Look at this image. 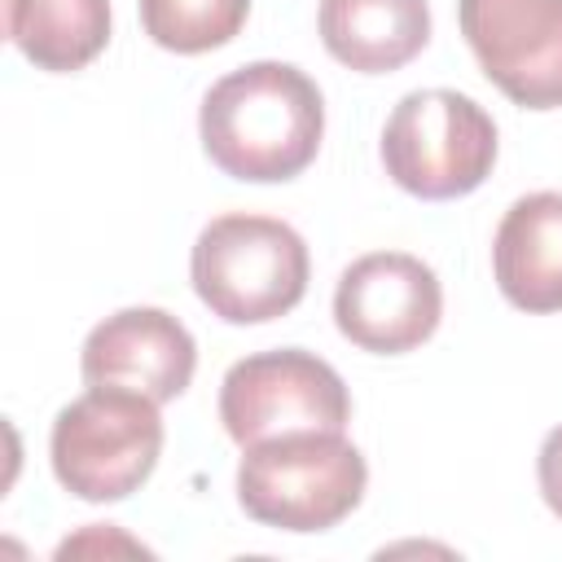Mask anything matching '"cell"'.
<instances>
[{
  "mask_svg": "<svg viewBox=\"0 0 562 562\" xmlns=\"http://www.w3.org/2000/svg\"><path fill=\"white\" fill-rule=\"evenodd\" d=\"M206 158L250 184L294 180L321 149V88L290 61H250L202 97L198 114Z\"/></svg>",
  "mask_w": 562,
  "mask_h": 562,
  "instance_id": "6da1fadb",
  "label": "cell"
},
{
  "mask_svg": "<svg viewBox=\"0 0 562 562\" xmlns=\"http://www.w3.org/2000/svg\"><path fill=\"white\" fill-rule=\"evenodd\" d=\"M369 465L342 430H294L250 443L237 465L241 509L281 531H329L364 496Z\"/></svg>",
  "mask_w": 562,
  "mask_h": 562,
  "instance_id": "7a4b0ae2",
  "label": "cell"
},
{
  "mask_svg": "<svg viewBox=\"0 0 562 562\" xmlns=\"http://www.w3.org/2000/svg\"><path fill=\"white\" fill-rule=\"evenodd\" d=\"M307 246L272 215H220L189 255V277L211 316L228 325L277 321L307 294Z\"/></svg>",
  "mask_w": 562,
  "mask_h": 562,
  "instance_id": "3957f363",
  "label": "cell"
},
{
  "mask_svg": "<svg viewBox=\"0 0 562 562\" xmlns=\"http://www.w3.org/2000/svg\"><path fill=\"white\" fill-rule=\"evenodd\" d=\"M158 400L127 386H88L70 400L48 435L57 483L79 501H123L158 465Z\"/></svg>",
  "mask_w": 562,
  "mask_h": 562,
  "instance_id": "277c9868",
  "label": "cell"
},
{
  "mask_svg": "<svg viewBox=\"0 0 562 562\" xmlns=\"http://www.w3.org/2000/svg\"><path fill=\"white\" fill-rule=\"evenodd\" d=\"M496 162V123L479 101L452 88L400 97L382 127L386 176L426 202L474 193Z\"/></svg>",
  "mask_w": 562,
  "mask_h": 562,
  "instance_id": "5b68a950",
  "label": "cell"
},
{
  "mask_svg": "<svg viewBox=\"0 0 562 562\" xmlns=\"http://www.w3.org/2000/svg\"><path fill=\"white\" fill-rule=\"evenodd\" d=\"M220 422L241 448L294 430H342L351 422V395L338 369L312 351H259L224 373Z\"/></svg>",
  "mask_w": 562,
  "mask_h": 562,
  "instance_id": "8992f818",
  "label": "cell"
},
{
  "mask_svg": "<svg viewBox=\"0 0 562 562\" xmlns=\"http://www.w3.org/2000/svg\"><path fill=\"white\" fill-rule=\"evenodd\" d=\"M443 316L439 277L404 250L360 255L334 290V321L347 342L373 356H404L422 347Z\"/></svg>",
  "mask_w": 562,
  "mask_h": 562,
  "instance_id": "52a82bcc",
  "label": "cell"
},
{
  "mask_svg": "<svg viewBox=\"0 0 562 562\" xmlns=\"http://www.w3.org/2000/svg\"><path fill=\"white\" fill-rule=\"evenodd\" d=\"M483 75L522 110L562 105V0H457Z\"/></svg>",
  "mask_w": 562,
  "mask_h": 562,
  "instance_id": "ba28073f",
  "label": "cell"
},
{
  "mask_svg": "<svg viewBox=\"0 0 562 562\" xmlns=\"http://www.w3.org/2000/svg\"><path fill=\"white\" fill-rule=\"evenodd\" d=\"M79 369L88 386H127L167 404L193 382L198 342L162 307H123L83 338Z\"/></svg>",
  "mask_w": 562,
  "mask_h": 562,
  "instance_id": "9c48e42d",
  "label": "cell"
},
{
  "mask_svg": "<svg viewBox=\"0 0 562 562\" xmlns=\"http://www.w3.org/2000/svg\"><path fill=\"white\" fill-rule=\"evenodd\" d=\"M501 294L522 312H562V193L518 198L492 241Z\"/></svg>",
  "mask_w": 562,
  "mask_h": 562,
  "instance_id": "30bf717a",
  "label": "cell"
},
{
  "mask_svg": "<svg viewBox=\"0 0 562 562\" xmlns=\"http://www.w3.org/2000/svg\"><path fill=\"white\" fill-rule=\"evenodd\" d=\"M321 44L334 61L360 75L408 66L430 40L426 0H321Z\"/></svg>",
  "mask_w": 562,
  "mask_h": 562,
  "instance_id": "8fae6325",
  "label": "cell"
},
{
  "mask_svg": "<svg viewBox=\"0 0 562 562\" xmlns=\"http://www.w3.org/2000/svg\"><path fill=\"white\" fill-rule=\"evenodd\" d=\"M9 40L40 70H83L110 40V0H9Z\"/></svg>",
  "mask_w": 562,
  "mask_h": 562,
  "instance_id": "7c38bea8",
  "label": "cell"
},
{
  "mask_svg": "<svg viewBox=\"0 0 562 562\" xmlns=\"http://www.w3.org/2000/svg\"><path fill=\"white\" fill-rule=\"evenodd\" d=\"M145 35L167 53H211L228 44L250 13V0H136Z\"/></svg>",
  "mask_w": 562,
  "mask_h": 562,
  "instance_id": "4fadbf2b",
  "label": "cell"
},
{
  "mask_svg": "<svg viewBox=\"0 0 562 562\" xmlns=\"http://www.w3.org/2000/svg\"><path fill=\"white\" fill-rule=\"evenodd\" d=\"M536 479H540V496L544 505L562 518V426H553L540 443V457H536Z\"/></svg>",
  "mask_w": 562,
  "mask_h": 562,
  "instance_id": "5bb4252c",
  "label": "cell"
}]
</instances>
